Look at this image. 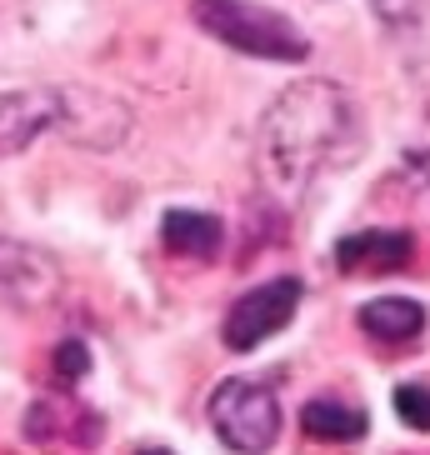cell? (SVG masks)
<instances>
[{"mask_svg": "<svg viewBox=\"0 0 430 455\" xmlns=\"http://www.w3.org/2000/svg\"><path fill=\"white\" fill-rule=\"evenodd\" d=\"M361 156V110L346 85L310 76L285 85L256 131L260 186L281 201H300L325 171H346Z\"/></svg>", "mask_w": 430, "mask_h": 455, "instance_id": "cell-1", "label": "cell"}, {"mask_svg": "<svg viewBox=\"0 0 430 455\" xmlns=\"http://www.w3.org/2000/svg\"><path fill=\"white\" fill-rule=\"evenodd\" d=\"M365 411L346 401H310L300 411V430H306L310 441H330V445H346V441H361L365 435Z\"/></svg>", "mask_w": 430, "mask_h": 455, "instance_id": "cell-13", "label": "cell"}, {"mask_svg": "<svg viewBox=\"0 0 430 455\" xmlns=\"http://www.w3.org/2000/svg\"><path fill=\"white\" fill-rule=\"evenodd\" d=\"M60 285H66V275H60V266L45 251L0 235V306L41 310L60 295Z\"/></svg>", "mask_w": 430, "mask_h": 455, "instance_id": "cell-6", "label": "cell"}, {"mask_svg": "<svg viewBox=\"0 0 430 455\" xmlns=\"http://www.w3.org/2000/svg\"><path fill=\"white\" fill-rule=\"evenodd\" d=\"M361 331L380 346H405L426 331V306L410 295H376L361 306Z\"/></svg>", "mask_w": 430, "mask_h": 455, "instance_id": "cell-12", "label": "cell"}, {"mask_svg": "<svg viewBox=\"0 0 430 455\" xmlns=\"http://www.w3.org/2000/svg\"><path fill=\"white\" fill-rule=\"evenodd\" d=\"M161 245L180 260H215L226 245V226L211 211H165L161 215Z\"/></svg>", "mask_w": 430, "mask_h": 455, "instance_id": "cell-11", "label": "cell"}, {"mask_svg": "<svg viewBox=\"0 0 430 455\" xmlns=\"http://www.w3.org/2000/svg\"><path fill=\"white\" fill-rule=\"evenodd\" d=\"M51 371H55V380H60V386L85 380V371H91V350H85V340H60V346H55Z\"/></svg>", "mask_w": 430, "mask_h": 455, "instance_id": "cell-14", "label": "cell"}, {"mask_svg": "<svg viewBox=\"0 0 430 455\" xmlns=\"http://www.w3.org/2000/svg\"><path fill=\"white\" fill-rule=\"evenodd\" d=\"M300 295H306V285L296 281V275H281V281H266L256 285V291H245L235 306L226 310V325H220V340H226L230 350H256L260 340H270L275 331H285L291 325V315L300 310Z\"/></svg>", "mask_w": 430, "mask_h": 455, "instance_id": "cell-4", "label": "cell"}, {"mask_svg": "<svg viewBox=\"0 0 430 455\" xmlns=\"http://www.w3.org/2000/svg\"><path fill=\"white\" fill-rule=\"evenodd\" d=\"M190 15L205 36L220 45L251 55V60H275V66H296L310 55V36L291 15L256 5V0H190Z\"/></svg>", "mask_w": 430, "mask_h": 455, "instance_id": "cell-2", "label": "cell"}, {"mask_svg": "<svg viewBox=\"0 0 430 455\" xmlns=\"http://www.w3.org/2000/svg\"><path fill=\"white\" fill-rule=\"evenodd\" d=\"M211 426L220 445L235 455H266L281 441V401L266 380H220L211 395Z\"/></svg>", "mask_w": 430, "mask_h": 455, "instance_id": "cell-3", "label": "cell"}, {"mask_svg": "<svg viewBox=\"0 0 430 455\" xmlns=\"http://www.w3.org/2000/svg\"><path fill=\"white\" fill-rule=\"evenodd\" d=\"M70 146L81 150H115L131 135V106L91 85H60V125Z\"/></svg>", "mask_w": 430, "mask_h": 455, "instance_id": "cell-5", "label": "cell"}, {"mask_svg": "<svg viewBox=\"0 0 430 455\" xmlns=\"http://www.w3.org/2000/svg\"><path fill=\"white\" fill-rule=\"evenodd\" d=\"M60 125V85L0 91V161L26 156L45 131Z\"/></svg>", "mask_w": 430, "mask_h": 455, "instance_id": "cell-7", "label": "cell"}, {"mask_svg": "<svg viewBox=\"0 0 430 455\" xmlns=\"http://www.w3.org/2000/svg\"><path fill=\"white\" fill-rule=\"evenodd\" d=\"M376 15L410 76L430 81V0H376Z\"/></svg>", "mask_w": 430, "mask_h": 455, "instance_id": "cell-9", "label": "cell"}, {"mask_svg": "<svg viewBox=\"0 0 430 455\" xmlns=\"http://www.w3.org/2000/svg\"><path fill=\"white\" fill-rule=\"evenodd\" d=\"M26 435L36 445H51V451H85L100 435V420L81 405H60V401H36L26 415Z\"/></svg>", "mask_w": 430, "mask_h": 455, "instance_id": "cell-10", "label": "cell"}, {"mask_svg": "<svg viewBox=\"0 0 430 455\" xmlns=\"http://www.w3.org/2000/svg\"><path fill=\"white\" fill-rule=\"evenodd\" d=\"M395 415L410 430H430V386H395Z\"/></svg>", "mask_w": 430, "mask_h": 455, "instance_id": "cell-15", "label": "cell"}, {"mask_svg": "<svg viewBox=\"0 0 430 455\" xmlns=\"http://www.w3.org/2000/svg\"><path fill=\"white\" fill-rule=\"evenodd\" d=\"M135 455H175V451H165V445H155V451H135Z\"/></svg>", "mask_w": 430, "mask_h": 455, "instance_id": "cell-16", "label": "cell"}, {"mask_svg": "<svg viewBox=\"0 0 430 455\" xmlns=\"http://www.w3.org/2000/svg\"><path fill=\"white\" fill-rule=\"evenodd\" d=\"M410 255H416L410 230H355L336 245V266L346 275H390L410 266Z\"/></svg>", "mask_w": 430, "mask_h": 455, "instance_id": "cell-8", "label": "cell"}]
</instances>
